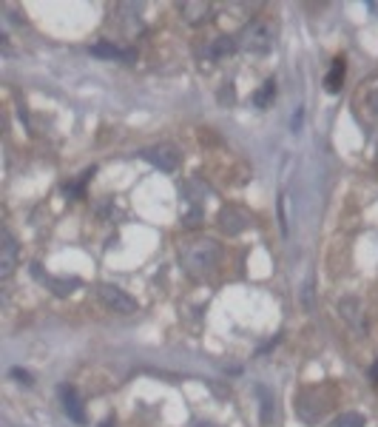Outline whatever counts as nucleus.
Segmentation results:
<instances>
[{
  "label": "nucleus",
  "mask_w": 378,
  "mask_h": 427,
  "mask_svg": "<svg viewBox=\"0 0 378 427\" xmlns=\"http://www.w3.org/2000/svg\"><path fill=\"white\" fill-rule=\"evenodd\" d=\"M12 376L20 379V385H31V373H26V371H20V368H12Z\"/></svg>",
  "instance_id": "17"
},
{
  "label": "nucleus",
  "mask_w": 378,
  "mask_h": 427,
  "mask_svg": "<svg viewBox=\"0 0 378 427\" xmlns=\"http://www.w3.org/2000/svg\"><path fill=\"white\" fill-rule=\"evenodd\" d=\"M219 225H222V231H228V234H242L250 225V217L239 208H222L219 211Z\"/></svg>",
  "instance_id": "6"
},
{
  "label": "nucleus",
  "mask_w": 378,
  "mask_h": 427,
  "mask_svg": "<svg viewBox=\"0 0 378 427\" xmlns=\"http://www.w3.org/2000/svg\"><path fill=\"white\" fill-rule=\"evenodd\" d=\"M15 268H17V242L3 228V234H0V277L9 280L15 273Z\"/></svg>",
  "instance_id": "5"
},
{
  "label": "nucleus",
  "mask_w": 378,
  "mask_h": 427,
  "mask_svg": "<svg viewBox=\"0 0 378 427\" xmlns=\"http://www.w3.org/2000/svg\"><path fill=\"white\" fill-rule=\"evenodd\" d=\"M179 15H182V20L185 23H191V26H199L202 20H208V15H211V3H179Z\"/></svg>",
  "instance_id": "8"
},
{
  "label": "nucleus",
  "mask_w": 378,
  "mask_h": 427,
  "mask_svg": "<svg viewBox=\"0 0 378 427\" xmlns=\"http://www.w3.org/2000/svg\"><path fill=\"white\" fill-rule=\"evenodd\" d=\"M370 376H372V382H378V359H375V364H372V371H370Z\"/></svg>",
  "instance_id": "19"
},
{
  "label": "nucleus",
  "mask_w": 378,
  "mask_h": 427,
  "mask_svg": "<svg viewBox=\"0 0 378 427\" xmlns=\"http://www.w3.org/2000/svg\"><path fill=\"white\" fill-rule=\"evenodd\" d=\"M91 54H97V57H111V60H134V51H125L114 43H97V46H91Z\"/></svg>",
  "instance_id": "9"
},
{
  "label": "nucleus",
  "mask_w": 378,
  "mask_h": 427,
  "mask_svg": "<svg viewBox=\"0 0 378 427\" xmlns=\"http://www.w3.org/2000/svg\"><path fill=\"white\" fill-rule=\"evenodd\" d=\"M338 311H341V316L347 319V322H350L356 330H361V319H359V314H361V305H359V299H341Z\"/></svg>",
  "instance_id": "10"
},
{
  "label": "nucleus",
  "mask_w": 378,
  "mask_h": 427,
  "mask_svg": "<svg viewBox=\"0 0 378 427\" xmlns=\"http://www.w3.org/2000/svg\"><path fill=\"white\" fill-rule=\"evenodd\" d=\"M142 157H145L151 166H156L160 171H176V166H179V151H176L174 145H168V143L145 148Z\"/></svg>",
  "instance_id": "4"
},
{
  "label": "nucleus",
  "mask_w": 378,
  "mask_h": 427,
  "mask_svg": "<svg viewBox=\"0 0 378 427\" xmlns=\"http://www.w3.org/2000/svg\"><path fill=\"white\" fill-rule=\"evenodd\" d=\"M182 265L191 277H208V273L219 265V245L213 239H199V242H191L185 251H182Z\"/></svg>",
  "instance_id": "1"
},
{
  "label": "nucleus",
  "mask_w": 378,
  "mask_h": 427,
  "mask_svg": "<svg viewBox=\"0 0 378 427\" xmlns=\"http://www.w3.org/2000/svg\"><path fill=\"white\" fill-rule=\"evenodd\" d=\"M273 43H276V29L268 20H250L236 35V49L250 51V54H268Z\"/></svg>",
  "instance_id": "2"
},
{
  "label": "nucleus",
  "mask_w": 378,
  "mask_h": 427,
  "mask_svg": "<svg viewBox=\"0 0 378 427\" xmlns=\"http://www.w3.org/2000/svg\"><path fill=\"white\" fill-rule=\"evenodd\" d=\"M43 282L51 285L57 296H69V293H74V288L80 285L77 280H51V277H43Z\"/></svg>",
  "instance_id": "14"
},
{
  "label": "nucleus",
  "mask_w": 378,
  "mask_h": 427,
  "mask_svg": "<svg viewBox=\"0 0 378 427\" xmlns=\"http://www.w3.org/2000/svg\"><path fill=\"white\" fill-rule=\"evenodd\" d=\"M370 108L378 114V86H372V91H370Z\"/></svg>",
  "instance_id": "18"
},
{
  "label": "nucleus",
  "mask_w": 378,
  "mask_h": 427,
  "mask_svg": "<svg viewBox=\"0 0 378 427\" xmlns=\"http://www.w3.org/2000/svg\"><path fill=\"white\" fill-rule=\"evenodd\" d=\"M63 396V410H66V416L77 424H85V410H83V402H80V396L74 393V387H63L60 390Z\"/></svg>",
  "instance_id": "7"
},
{
  "label": "nucleus",
  "mask_w": 378,
  "mask_h": 427,
  "mask_svg": "<svg viewBox=\"0 0 378 427\" xmlns=\"http://www.w3.org/2000/svg\"><path fill=\"white\" fill-rule=\"evenodd\" d=\"M273 97H276V83H273V80H265V83H262V88H259L256 95H254V103H256L259 108H268Z\"/></svg>",
  "instance_id": "13"
},
{
  "label": "nucleus",
  "mask_w": 378,
  "mask_h": 427,
  "mask_svg": "<svg viewBox=\"0 0 378 427\" xmlns=\"http://www.w3.org/2000/svg\"><path fill=\"white\" fill-rule=\"evenodd\" d=\"M330 427H364V416L361 413H341Z\"/></svg>",
  "instance_id": "15"
},
{
  "label": "nucleus",
  "mask_w": 378,
  "mask_h": 427,
  "mask_svg": "<svg viewBox=\"0 0 378 427\" xmlns=\"http://www.w3.org/2000/svg\"><path fill=\"white\" fill-rule=\"evenodd\" d=\"M344 60L338 57V60H333V69H330V74H327V80H324V86H327V91L330 95H336V91L341 88V83H344Z\"/></svg>",
  "instance_id": "11"
},
{
  "label": "nucleus",
  "mask_w": 378,
  "mask_h": 427,
  "mask_svg": "<svg viewBox=\"0 0 378 427\" xmlns=\"http://www.w3.org/2000/svg\"><path fill=\"white\" fill-rule=\"evenodd\" d=\"M197 427H216V424H208V421H199Z\"/></svg>",
  "instance_id": "20"
},
{
  "label": "nucleus",
  "mask_w": 378,
  "mask_h": 427,
  "mask_svg": "<svg viewBox=\"0 0 378 427\" xmlns=\"http://www.w3.org/2000/svg\"><path fill=\"white\" fill-rule=\"evenodd\" d=\"M236 49V38H216L208 49H205V54L208 57H225V54H231Z\"/></svg>",
  "instance_id": "12"
},
{
  "label": "nucleus",
  "mask_w": 378,
  "mask_h": 427,
  "mask_svg": "<svg viewBox=\"0 0 378 427\" xmlns=\"http://www.w3.org/2000/svg\"><path fill=\"white\" fill-rule=\"evenodd\" d=\"M259 396H262V424H270V419H273V396L265 387H259Z\"/></svg>",
  "instance_id": "16"
},
{
  "label": "nucleus",
  "mask_w": 378,
  "mask_h": 427,
  "mask_svg": "<svg viewBox=\"0 0 378 427\" xmlns=\"http://www.w3.org/2000/svg\"><path fill=\"white\" fill-rule=\"evenodd\" d=\"M97 293H100V299H103V305L108 311H114V314H137V299L129 296L122 288H117L111 282H103L97 288Z\"/></svg>",
  "instance_id": "3"
}]
</instances>
